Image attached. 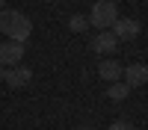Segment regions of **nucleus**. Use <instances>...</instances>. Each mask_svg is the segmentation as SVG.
Here are the masks:
<instances>
[{
    "label": "nucleus",
    "instance_id": "1",
    "mask_svg": "<svg viewBox=\"0 0 148 130\" xmlns=\"http://www.w3.org/2000/svg\"><path fill=\"white\" fill-rule=\"evenodd\" d=\"M0 33H6L9 42H27L33 33V24L27 15H21L15 9H0Z\"/></svg>",
    "mask_w": 148,
    "mask_h": 130
},
{
    "label": "nucleus",
    "instance_id": "2",
    "mask_svg": "<svg viewBox=\"0 0 148 130\" xmlns=\"http://www.w3.org/2000/svg\"><path fill=\"white\" fill-rule=\"evenodd\" d=\"M116 18H119V6L113 3V0H98V3L92 6V12H89V27L110 30L116 24Z\"/></svg>",
    "mask_w": 148,
    "mask_h": 130
},
{
    "label": "nucleus",
    "instance_id": "3",
    "mask_svg": "<svg viewBox=\"0 0 148 130\" xmlns=\"http://www.w3.org/2000/svg\"><path fill=\"white\" fill-rule=\"evenodd\" d=\"M139 30H142L139 21H133V18H116V24L110 27V33L119 39V44H121V42H133V39L139 35Z\"/></svg>",
    "mask_w": 148,
    "mask_h": 130
},
{
    "label": "nucleus",
    "instance_id": "4",
    "mask_svg": "<svg viewBox=\"0 0 148 130\" xmlns=\"http://www.w3.org/2000/svg\"><path fill=\"white\" fill-rule=\"evenodd\" d=\"M89 47H92L95 53H101V56H113V53L119 50V39H116L110 30H101V33H95V35H92Z\"/></svg>",
    "mask_w": 148,
    "mask_h": 130
},
{
    "label": "nucleus",
    "instance_id": "5",
    "mask_svg": "<svg viewBox=\"0 0 148 130\" xmlns=\"http://www.w3.org/2000/svg\"><path fill=\"white\" fill-rule=\"evenodd\" d=\"M21 59H24V44L21 42H3L0 44V65L3 68H15V65H21Z\"/></svg>",
    "mask_w": 148,
    "mask_h": 130
},
{
    "label": "nucleus",
    "instance_id": "6",
    "mask_svg": "<svg viewBox=\"0 0 148 130\" xmlns=\"http://www.w3.org/2000/svg\"><path fill=\"white\" fill-rule=\"evenodd\" d=\"M121 74H125L121 83H125L127 89H139V86H145V80H148V68L142 62H133L127 68H121Z\"/></svg>",
    "mask_w": 148,
    "mask_h": 130
},
{
    "label": "nucleus",
    "instance_id": "7",
    "mask_svg": "<svg viewBox=\"0 0 148 130\" xmlns=\"http://www.w3.org/2000/svg\"><path fill=\"white\" fill-rule=\"evenodd\" d=\"M33 77V71L27 65H15V68H9V74H6V83H9V89H24L30 83Z\"/></svg>",
    "mask_w": 148,
    "mask_h": 130
},
{
    "label": "nucleus",
    "instance_id": "8",
    "mask_svg": "<svg viewBox=\"0 0 148 130\" xmlns=\"http://www.w3.org/2000/svg\"><path fill=\"white\" fill-rule=\"evenodd\" d=\"M98 74H101V80H107V83H116V80H121V62L104 59V62L98 65Z\"/></svg>",
    "mask_w": 148,
    "mask_h": 130
},
{
    "label": "nucleus",
    "instance_id": "9",
    "mask_svg": "<svg viewBox=\"0 0 148 130\" xmlns=\"http://www.w3.org/2000/svg\"><path fill=\"white\" fill-rule=\"evenodd\" d=\"M127 95H130V89H127L121 80H116V83H107V98H110V101H125Z\"/></svg>",
    "mask_w": 148,
    "mask_h": 130
},
{
    "label": "nucleus",
    "instance_id": "10",
    "mask_svg": "<svg viewBox=\"0 0 148 130\" xmlns=\"http://www.w3.org/2000/svg\"><path fill=\"white\" fill-rule=\"evenodd\" d=\"M68 30L71 33H86V30H89V18H86V15H71L68 18Z\"/></svg>",
    "mask_w": 148,
    "mask_h": 130
},
{
    "label": "nucleus",
    "instance_id": "11",
    "mask_svg": "<svg viewBox=\"0 0 148 130\" xmlns=\"http://www.w3.org/2000/svg\"><path fill=\"white\" fill-rule=\"evenodd\" d=\"M107 130H136V127H133L130 121H113V124H110Z\"/></svg>",
    "mask_w": 148,
    "mask_h": 130
},
{
    "label": "nucleus",
    "instance_id": "12",
    "mask_svg": "<svg viewBox=\"0 0 148 130\" xmlns=\"http://www.w3.org/2000/svg\"><path fill=\"white\" fill-rule=\"evenodd\" d=\"M6 74H9V68H3V65H0V80H6Z\"/></svg>",
    "mask_w": 148,
    "mask_h": 130
},
{
    "label": "nucleus",
    "instance_id": "13",
    "mask_svg": "<svg viewBox=\"0 0 148 130\" xmlns=\"http://www.w3.org/2000/svg\"><path fill=\"white\" fill-rule=\"evenodd\" d=\"M42 3H53V0H42Z\"/></svg>",
    "mask_w": 148,
    "mask_h": 130
},
{
    "label": "nucleus",
    "instance_id": "14",
    "mask_svg": "<svg viewBox=\"0 0 148 130\" xmlns=\"http://www.w3.org/2000/svg\"><path fill=\"white\" fill-rule=\"evenodd\" d=\"M3 3H6V0H0V9H3Z\"/></svg>",
    "mask_w": 148,
    "mask_h": 130
}]
</instances>
